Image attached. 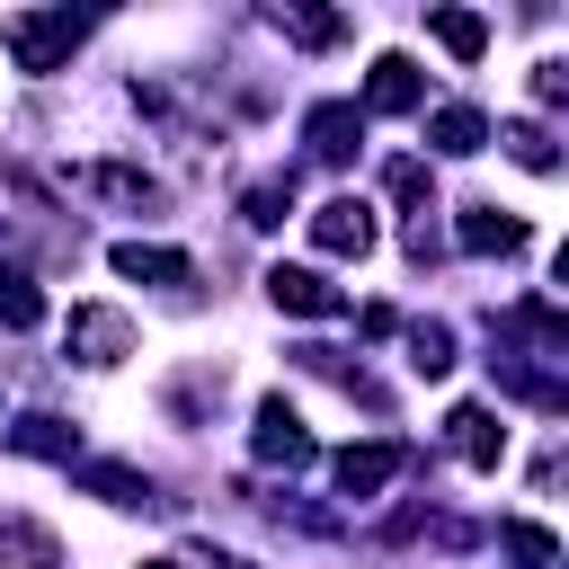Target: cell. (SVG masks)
Returning <instances> with one entry per match:
<instances>
[{
    "label": "cell",
    "mask_w": 569,
    "mask_h": 569,
    "mask_svg": "<svg viewBox=\"0 0 569 569\" xmlns=\"http://www.w3.org/2000/svg\"><path fill=\"white\" fill-rule=\"evenodd\" d=\"M80 36H89L80 9H18V18H0V44H9L18 71H62Z\"/></svg>",
    "instance_id": "6da1fadb"
},
{
    "label": "cell",
    "mask_w": 569,
    "mask_h": 569,
    "mask_svg": "<svg viewBox=\"0 0 569 569\" xmlns=\"http://www.w3.org/2000/svg\"><path fill=\"white\" fill-rule=\"evenodd\" d=\"M71 196L116 204V213H160V204H169V196H160V178H151V169H133V160H80V169H71Z\"/></svg>",
    "instance_id": "7a4b0ae2"
},
{
    "label": "cell",
    "mask_w": 569,
    "mask_h": 569,
    "mask_svg": "<svg viewBox=\"0 0 569 569\" xmlns=\"http://www.w3.org/2000/svg\"><path fill=\"white\" fill-rule=\"evenodd\" d=\"M62 347H71V365H124L133 356V320L116 311V302H71V320H62Z\"/></svg>",
    "instance_id": "3957f363"
},
{
    "label": "cell",
    "mask_w": 569,
    "mask_h": 569,
    "mask_svg": "<svg viewBox=\"0 0 569 569\" xmlns=\"http://www.w3.org/2000/svg\"><path fill=\"white\" fill-rule=\"evenodd\" d=\"M249 445H258V462H284V471H302V462L320 453V445H311V427H302V409H293L284 391H267V400H258Z\"/></svg>",
    "instance_id": "277c9868"
},
{
    "label": "cell",
    "mask_w": 569,
    "mask_h": 569,
    "mask_svg": "<svg viewBox=\"0 0 569 569\" xmlns=\"http://www.w3.org/2000/svg\"><path fill=\"white\" fill-rule=\"evenodd\" d=\"M409 462H418V445H400V436L347 445V453H338V489H347V498H373V489H391V480H400Z\"/></svg>",
    "instance_id": "5b68a950"
},
{
    "label": "cell",
    "mask_w": 569,
    "mask_h": 569,
    "mask_svg": "<svg viewBox=\"0 0 569 569\" xmlns=\"http://www.w3.org/2000/svg\"><path fill=\"white\" fill-rule=\"evenodd\" d=\"M302 142H311V160L347 169V160H356V142H365V107H356V98H320V107L302 116Z\"/></svg>",
    "instance_id": "8992f818"
},
{
    "label": "cell",
    "mask_w": 569,
    "mask_h": 569,
    "mask_svg": "<svg viewBox=\"0 0 569 569\" xmlns=\"http://www.w3.org/2000/svg\"><path fill=\"white\" fill-rule=\"evenodd\" d=\"M267 302L293 311V320H338V311H347V293H338L320 267H267Z\"/></svg>",
    "instance_id": "52a82bcc"
},
{
    "label": "cell",
    "mask_w": 569,
    "mask_h": 569,
    "mask_svg": "<svg viewBox=\"0 0 569 569\" xmlns=\"http://www.w3.org/2000/svg\"><path fill=\"white\" fill-rule=\"evenodd\" d=\"M445 445H453V462H471V471H498V462H507V427H498V409H480V400L445 409Z\"/></svg>",
    "instance_id": "ba28073f"
},
{
    "label": "cell",
    "mask_w": 569,
    "mask_h": 569,
    "mask_svg": "<svg viewBox=\"0 0 569 569\" xmlns=\"http://www.w3.org/2000/svg\"><path fill=\"white\" fill-rule=\"evenodd\" d=\"M311 249H320V258H365V249H373V213H365V196H329V204L311 213Z\"/></svg>",
    "instance_id": "9c48e42d"
},
{
    "label": "cell",
    "mask_w": 569,
    "mask_h": 569,
    "mask_svg": "<svg viewBox=\"0 0 569 569\" xmlns=\"http://www.w3.org/2000/svg\"><path fill=\"white\" fill-rule=\"evenodd\" d=\"M0 436H9V453H36V462H62V471L80 462V427H71V418H53V409H27V418H9Z\"/></svg>",
    "instance_id": "30bf717a"
},
{
    "label": "cell",
    "mask_w": 569,
    "mask_h": 569,
    "mask_svg": "<svg viewBox=\"0 0 569 569\" xmlns=\"http://www.w3.org/2000/svg\"><path fill=\"white\" fill-rule=\"evenodd\" d=\"M107 258H116V276H133V284H196V258H187V249H160V240H116Z\"/></svg>",
    "instance_id": "8fae6325"
},
{
    "label": "cell",
    "mask_w": 569,
    "mask_h": 569,
    "mask_svg": "<svg viewBox=\"0 0 569 569\" xmlns=\"http://www.w3.org/2000/svg\"><path fill=\"white\" fill-rule=\"evenodd\" d=\"M453 240H462L471 258H507V249H525V222H516L507 204H462V222H453Z\"/></svg>",
    "instance_id": "7c38bea8"
},
{
    "label": "cell",
    "mask_w": 569,
    "mask_h": 569,
    "mask_svg": "<svg viewBox=\"0 0 569 569\" xmlns=\"http://www.w3.org/2000/svg\"><path fill=\"white\" fill-rule=\"evenodd\" d=\"M0 569H62V533L36 516H0Z\"/></svg>",
    "instance_id": "4fadbf2b"
},
{
    "label": "cell",
    "mask_w": 569,
    "mask_h": 569,
    "mask_svg": "<svg viewBox=\"0 0 569 569\" xmlns=\"http://www.w3.org/2000/svg\"><path fill=\"white\" fill-rule=\"evenodd\" d=\"M418 98H427L418 62H409V53H382V62H373V80H365V107H373V116H409Z\"/></svg>",
    "instance_id": "5bb4252c"
},
{
    "label": "cell",
    "mask_w": 569,
    "mask_h": 569,
    "mask_svg": "<svg viewBox=\"0 0 569 569\" xmlns=\"http://www.w3.org/2000/svg\"><path fill=\"white\" fill-rule=\"evenodd\" d=\"M89 498H107V507H160V489H151V471H133V462H80L71 471Z\"/></svg>",
    "instance_id": "9a60e30c"
},
{
    "label": "cell",
    "mask_w": 569,
    "mask_h": 569,
    "mask_svg": "<svg viewBox=\"0 0 569 569\" xmlns=\"http://www.w3.org/2000/svg\"><path fill=\"white\" fill-rule=\"evenodd\" d=\"M427 142H436L445 160H471V151H489V116L453 98V107H436V116H427Z\"/></svg>",
    "instance_id": "2e32d148"
},
{
    "label": "cell",
    "mask_w": 569,
    "mask_h": 569,
    "mask_svg": "<svg viewBox=\"0 0 569 569\" xmlns=\"http://www.w3.org/2000/svg\"><path fill=\"white\" fill-rule=\"evenodd\" d=\"M213 400H222V365H187V373L160 391V409H169L178 427H204V409H213Z\"/></svg>",
    "instance_id": "e0dca14e"
},
{
    "label": "cell",
    "mask_w": 569,
    "mask_h": 569,
    "mask_svg": "<svg viewBox=\"0 0 569 569\" xmlns=\"http://www.w3.org/2000/svg\"><path fill=\"white\" fill-rule=\"evenodd\" d=\"M427 36H436L453 62H480V53H489V18H480V9H436Z\"/></svg>",
    "instance_id": "ac0fdd59"
},
{
    "label": "cell",
    "mask_w": 569,
    "mask_h": 569,
    "mask_svg": "<svg viewBox=\"0 0 569 569\" xmlns=\"http://www.w3.org/2000/svg\"><path fill=\"white\" fill-rule=\"evenodd\" d=\"M284 213H293V169H276V178H249V187H240V222H249V231H276Z\"/></svg>",
    "instance_id": "d6986e66"
},
{
    "label": "cell",
    "mask_w": 569,
    "mask_h": 569,
    "mask_svg": "<svg viewBox=\"0 0 569 569\" xmlns=\"http://www.w3.org/2000/svg\"><path fill=\"white\" fill-rule=\"evenodd\" d=\"M498 551H507L516 569H560V533H551V525H533V516L498 525Z\"/></svg>",
    "instance_id": "ffe728a7"
},
{
    "label": "cell",
    "mask_w": 569,
    "mask_h": 569,
    "mask_svg": "<svg viewBox=\"0 0 569 569\" xmlns=\"http://www.w3.org/2000/svg\"><path fill=\"white\" fill-rule=\"evenodd\" d=\"M44 320V293H36V276L18 267V258H0V329H36Z\"/></svg>",
    "instance_id": "44dd1931"
},
{
    "label": "cell",
    "mask_w": 569,
    "mask_h": 569,
    "mask_svg": "<svg viewBox=\"0 0 569 569\" xmlns=\"http://www.w3.org/2000/svg\"><path fill=\"white\" fill-rule=\"evenodd\" d=\"M267 27H276V36H293V44H311V53L347 36V18H338V9H267Z\"/></svg>",
    "instance_id": "7402d4cb"
},
{
    "label": "cell",
    "mask_w": 569,
    "mask_h": 569,
    "mask_svg": "<svg viewBox=\"0 0 569 569\" xmlns=\"http://www.w3.org/2000/svg\"><path fill=\"white\" fill-rule=\"evenodd\" d=\"M409 373H427V382L453 373V329H445V320H418V329H409Z\"/></svg>",
    "instance_id": "603a6c76"
},
{
    "label": "cell",
    "mask_w": 569,
    "mask_h": 569,
    "mask_svg": "<svg viewBox=\"0 0 569 569\" xmlns=\"http://www.w3.org/2000/svg\"><path fill=\"white\" fill-rule=\"evenodd\" d=\"M498 142H507V160H525V169H542V178L560 169V142H551L542 124H525V116H516V124H498Z\"/></svg>",
    "instance_id": "cb8c5ba5"
},
{
    "label": "cell",
    "mask_w": 569,
    "mask_h": 569,
    "mask_svg": "<svg viewBox=\"0 0 569 569\" xmlns=\"http://www.w3.org/2000/svg\"><path fill=\"white\" fill-rule=\"evenodd\" d=\"M382 187H391L400 204H418V213H427V187H436V178H427V160H391V169H382Z\"/></svg>",
    "instance_id": "d4e9b609"
},
{
    "label": "cell",
    "mask_w": 569,
    "mask_h": 569,
    "mask_svg": "<svg viewBox=\"0 0 569 569\" xmlns=\"http://www.w3.org/2000/svg\"><path fill=\"white\" fill-rule=\"evenodd\" d=\"M533 98H542V107H560V98H569V71H560V62H542V71H533Z\"/></svg>",
    "instance_id": "484cf974"
},
{
    "label": "cell",
    "mask_w": 569,
    "mask_h": 569,
    "mask_svg": "<svg viewBox=\"0 0 569 569\" xmlns=\"http://www.w3.org/2000/svg\"><path fill=\"white\" fill-rule=\"evenodd\" d=\"M213 569H258V560H231V551H213Z\"/></svg>",
    "instance_id": "4316f807"
},
{
    "label": "cell",
    "mask_w": 569,
    "mask_h": 569,
    "mask_svg": "<svg viewBox=\"0 0 569 569\" xmlns=\"http://www.w3.org/2000/svg\"><path fill=\"white\" fill-rule=\"evenodd\" d=\"M142 569H196V560H142Z\"/></svg>",
    "instance_id": "83f0119b"
}]
</instances>
